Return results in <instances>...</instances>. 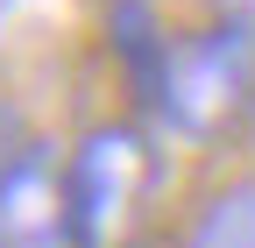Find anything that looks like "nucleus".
Returning a JSON list of instances; mask_svg holds the SVG:
<instances>
[{
    "label": "nucleus",
    "instance_id": "f257e3e1",
    "mask_svg": "<svg viewBox=\"0 0 255 248\" xmlns=\"http://www.w3.org/2000/svg\"><path fill=\"white\" fill-rule=\"evenodd\" d=\"M135 100L156 135H184V142L227 135L255 100V28L234 14L213 28H184V36L170 28L149 71L135 78Z\"/></svg>",
    "mask_w": 255,
    "mask_h": 248
},
{
    "label": "nucleus",
    "instance_id": "f03ea898",
    "mask_svg": "<svg viewBox=\"0 0 255 248\" xmlns=\"http://www.w3.org/2000/svg\"><path fill=\"white\" fill-rule=\"evenodd\" d=\"M163 149L149 121H100L64 149V213L71 248H142L156 227Z\"/></svg>",
    "mask_w": 255,
    "mask_h": 248
},
{
    "label": "nucleus",
    "instance_id": "7ed1b4c3",
    "mask_svg": "<svg viewBox=\"0 0 255 248\" xmlns=\"http://www.w3.org/2000/svg\"><path fill=\"white\" fill-rule=\"evenodd\" d=\"M0 248H71L64 156L50 142H14L0 156Z\"/></svg>",
    "mask_w": 255,
    "mask_h": 248
},
{
    "label": "nucleus",
    "instance_id": "20e7f679",
    "mask_svg": "<svg viewBox=\"0 0 255 248\" xmlns=\"http://www.w3.org/2000/svg\"><path fill=\"white\" fill-rule=\"evenodd\" d=\"M184 248H255V177L220 184V192L191 213Z\"/></svg>",
    "mask_w": 255,
    "mask_h": 248
},
{
    "label": "nucleus",
    "instance_id": "39448f33",
    "mask_svg": "<svg viewBox=\"0 0 255 248\" xmlns=\"http://www.w3.org/2000/svg\"><path fill=\"white\" fill-rule=\"evenodd\" d=\"M0 7H14V0H0Z\"/></svg>",
    "mask_w": 255,
    "mask_h": 248
}]
</instances>
